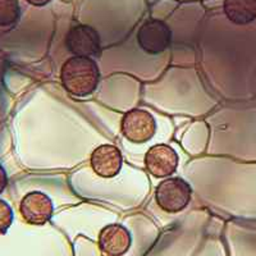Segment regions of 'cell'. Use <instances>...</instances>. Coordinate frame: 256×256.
<instances>
[{
  "label": "cell",
  "instance_id": "obj_1",
  "mask_svg": "<svg viewBox=\"0 0 256 256\" xmlns=\"http://www.w3.org/2000/svg\"><path fill=\"white\" fill-rule=\"evenodd\" d=\"M63 88L72 96L86 98L96 90L100 81L99 67L92 58L72 56L60 70Z\"/></svg>",
  "mask_w": 256,
  "mask_h": 256
},
{
  "label": "cell",
  "instance_id": "obj_2",
  "mask_svg": "<svg viewBox=\"0 0 256 256\" xmlns=\"http://www.w3.org/2000/svg\"><path fill=\"white\" fill-rule=\"evenodd\" d=\"M192 188L186 180L178 177L166 178L155 190V201L166 212H178L186 209L191 201Z\"/></svg>",
  "mask_w": 256,
  "mask_h": 256
},
{
  "label": "cell",
  "instance_id": "obj_3",
  "mask_svg": "<svg viewBox=\"0 0 256 256\" xmlns=\"http://www.w3.org/2000/svg\"><path fill=\"white\" fill-rule=\"evenodd\" d=\"M172 36V30L164 20L148 18L137 31V44L146 54L158 56L170 46Z\"/></svg>",
  "mask_w": 256,
  "mask_h": 256
},
{
  "label": "cell",
  "instance_id": "obj_4",
  "mask_svg": "<svg viewBox=\"0 0 256 256\" xmlns=\"http://www.w3.org/2000/svg\"><path fill=\"white\" fill-rule=\"evenodd\" d=\"M66 46L74 56L94 58L102 54L99 32L90 24H73L66 36Z\"/></svg>",
  "mask_w": 256,
  "mask_h": 256
},
{
  "label": "cell",
  "instance_id": "obj_5",
  "mask_svg": "<svg viewBox=\"0 0 256 256\" xmlns=\"http://www.w3.org/2000/svg\"><path fill=\"white\" fill-rule=\"evenodd\" d=\"M156 131L155 118L144 109H132L123 116L120 132L126 140L134 144H144L152 138Z\"/></svg>",
  "mask_w": 256,
  "mask_h": 256
},
{
  "label": "cell",
  "instance_id": "obj_6",
  "mask_svg": "<svg viewBox=\"0 0 256 256\" xmlns=\"http://www.w3.org/2000/svg\"><path fill=\"white\" fill-rule=\"evenodd\" d=\"M20 212L24 220L32 226H42L52 219L54 206L52 201L44 192H28L20 204Z\"/></svg>",
  "mask_w": 256,
  "mask_h": 256
},
{
  "label": "cell",
  "instance_id": "obj_7",
  "mask_svg": "<svg viewBox=\"0 0 256 256\" xmlns=\"http://www.w3.org/2000/svg\"><path fill=\"white\" fill-rule=\"evenodd\" d=\"M148 172L156 178H166L177 170L178 155L170 146L159 144L148 150L145 155Z\"/></svg>",
  "mask_w": 256,
  "mask_h": 256
},
{
  "label": "cell",
  "instance_id": "obj_8",
  "mask_svg": "<svg viewBox=\"0 0 256 256\" xmlns=\"http://www.w3.org/2000/svg\"><path fill=\"white\" fill-rule=\"evenodd\" d=\"M90 164L95 174L99 177L113 178L120 172L122 168V152L114 145H102L92 152Z\"/></svg>",
  "mask_w": 256,
  "mask_h": 256
},
{
  "label": "cell",
  "instance_id": "obj_9",
  "mask_svg": "<svg viewBox=\"0 0 256 256\" xmlns=\"http://www.w3.org/2000/svg\"><path fill=\"white\" fill-rule=\"evenodd\" d=\"M131 234L120 224H109L100 230L99 248L105 256H122L131 246Z\"/></svg>",
  "mask_w": 256,
  "mask_h": 256
},
{
  "label": "cell",
  "instance_id": "obj_10",
  "mask_svg": "<svg viewBox=\"0 0 256 256\" xmlns=\"http://www.w3.org/2000/svg\"><path fill=\"white\" fill-rule=\"evenodd\" d=\"M223 12L233 24L246 26L256 20V0H224Z\"/></svg>",
  "mask_w": 256,
  "mask_h": 256
},
{
  "label": "cell",
  "instance_id": "obj_11",
  "mask_svg": "<svg viewBox=\"0 0 256 256\" xmlns=\"http://www.w3.org/2000/svg\"><path fill=\"white\" fill-rule=\"evenodd\" d=\"M20 16L18 0H0V27H10L17 24Z\"/></svg>",
  "mask_w": 256,
  "mask_h": 256
},
{
  "label": "cell",
  "instance_id": "obj_12",
  "mask_svg": "<svg viewBox=\"0 0 256 256\" xmlns=\"http://www.w3.org/2000/svg\"><path fill=\"white\" fill-rule=\"evenodd\" d=\"M13 223V210L4 200H0V234H4Z\"/></svg>",
  "mask_w": 256,
  "mask_h": 256
},
{
  "label": "cell",
  "instance_id": "obj_13",
  "mask_svg": "<svg viewBox=\"0 0 256 256\" xmlns=\"http://www.w3.org/2000/svg\"><path fill=\"white\" fill-rule=\"evenodd\" d=\"M6 184H8V177H6V173L3 166H0V194L6 190Z\"/></svg>",
  "mask_w": 256,
  "mask_h": 256
},
{
  "label": "cell",
  "instance_id": "obj_14",
  "mask_svg": "<svg viewBox=\"0 0 256 256\" xmlns=\"http://www.w3.org/2000/svg\"><path fill=\"white\" fill-rule=\"evenodd\" d=\"M52 0H26V3H28L30 6H38V8H40V6H48V4L52 3Z\"/></svg>",
  "mask_w": 256,
  "mask_h": 256
}]
</instances>
